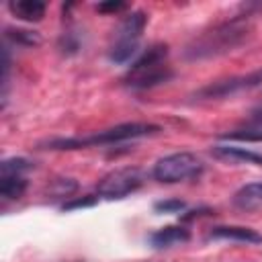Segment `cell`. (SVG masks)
I'll return each instance as SVG.
<instances>
[{
	"label": "cell",
	"instance_id": "obj_21",
	"mask_svg": "<svg viewBox=\"0 0 262 262\" xmlns=\"http://www.w3.org/2000/svg\"><path fill=\"white\" fill-rule=\"evenodd\" d=\"M129 4L127 2H119V0H106V2H100L96 4V10L102 12V14H119L123 10H127Z\"/></svg>",
	"mask_w": 262,
	"mask_h": 262
},
{
	"label": "cell",
	"instance_id": "obj_23",
	"mask_svg": "<svg viewBox=\"0 0 262 262\" xmlns=\"http://www.w3.org/2000/svg\"><path fill=\"white\" fill-rule=\"evenodd\" d=\"M207 213H211V211H209V209H194V211L184 213V215H182V221H188V219H194V217H199V215H207Z\"/></svg>",
	"mask_w": 262,
	"mask_h": 262
},
{
	"label": "cell",
	"instance_id": "obj_5",
	"mask_svg": "<svg viewBox=\"0 0 262 262\" xmlns=\"http://www.w3.org/2000/svg\"><path fill=\"white\" fill-rule=\"evenodd\" d=\"M201 172H203V162L190 151H176L164 156L151 168V176L158 182H168V184L196 178Z\"/></svg>",
	"mask_w": 262,
	"mask_h": 262
},
{
	"label": "cell",
	"instance_id": "obj_17",
	"mask_svg": "<svg viewBox=\"0 0 262 262\" xmlns=\"http://www.w3.org/2000/svg\"><path fill=\"white\" fill-rule=\"evenodd\" d=\"M221 139H231V141H262V129H235L229 133H223Z\"/></svg>",
	"mask_w": 262,
	"mask_h": 262
},
{
	"label": "cell",
	"instance_id": "obj_18",
	"mask_svg": "<svg viewBox=\"0 0 262 262\" xmlns=\"http://www.w3.org/2000/svg\"><path fill=\"white\" fill-rule=\"evenodd\" d=\"M57 47L61 49V53L72 55V53H76V51L80 49V37H78L74 31H66V33L59 37Z\"/></svg>",
	"mask_w": 262,
	"mask_h": 262
},
{
	"label": "cell",
	"instance_id": "obj_7",
	"mask_svg": "<svg viewBox=\"0 0 262 262\" xmlns=\"http://www.w3.org/2000/svg\"><path fill=\"white\" fill-rule=\"evenodd\" d=\"M143 184V174L139 168H119L111 174H106L98 186H96V194L102 199H123L131 192H135L139 186Z\"/></svg>",
	"mask_w": 262,
	"mask_h": 262
},
{
	"label": "cell",
	"instance_id": "obj_2",
	"mask_svg": "<svg viewBox=\"0 0 262 262\" xmlns=\"http://www.w3.org/2000/svg\"><path fill=\"white\" fill-rule=\"evenodd\" d=\"M162 127L156 123H121L108 129H102L94 135H86V137H68V139H49L39 143L41 149H80V147H88V145H113V143H123L129 139H139V137H149L160 133Z\"/></svg>",
	"mask_w": 262,
	"mask_h": 262
},
{
	"label": "cell",
	"instance_id": "obj_4",
	"mask_svg": "<svg viewBox=\"0 0 262 262\" xmlns=\"http://www.w3.org/2000/svg\"><path fill=\"white\" fill-rule=\"evenodd\" d=\"M145 25H147V14L143 10H133L121 18L119 27L115 29L113 43L108 49V59L113 63H127L135 55L139 37Z\"/></svg>",
	"mask_w": 262,
	"mask_h": 262
},
{
	"label": "cell",
	"instance_id": "obj_8",
	"mask_svg": "<svg viewBox=\"0 0 262 262\" xmlns=\"http://www.w3.org/2000/svg\"><path fill=\"white\" fill-rule=\"evenodd\" d=\"M209 235L215 239H231V242H242V244H262V233H258L252 227H242V225H219V227H213Z\"/></svg>",
	"mask_w": 262,
	"mask_h": 262
},
{
	"label": "cell",
	"instance_id": "obj_19",
	"mask_svg": "<svg viewBox=\"0 0 262 262\" xmlns=\"http://www.w3.org/2000/svg\"><path fill=\"white\" fill-rule=\"evenodd\" d=\"M186 209V203L182 199H164L154 203V211L158 213H180Z\"/></svg>",
	"mask_w": 262,
	"mask_h": 262
},
{
	"label": "cell",
	"instance_id": "obj_12",
	"mask_svg": "<svg viewBox=\"0 0 262 262\" xmlns=\"http://www.w3.org/2000/svg\"><path fill=\"white\" fill-rule=\"evenodd\" d=\"M231 203L242 211H254L262 209V182H250L244 184L239 190H235Z\"/></svg>",
	"mask_w": 262,
	"mask_h": 262
},
{
	"label": "cell",
	"instance_id": "obj_11",
	"mask_svg": "<svg viewBox=\"0 0 262 262\" xmlns=\"http://www.w3.org/2000/svg\"><path fill=\"white\" fill-rule=\"evenodd\" d=\"M190 237V231L182 225H168V227H162L158 231H154L149 235V244L154 248H170L174 244H184L188 242Z\"/></svg>",
	"mask_w": 262,
	"mask_h": 262
},
{
	"label": "cell",
	"instance_id": "obj_15",
	"mask_svg": "<svg viewBox=\"0 0 262 262\" xmlns=\"http://www.w3.org/2000/svg\"><path fill=\"white\" fill-rule=\"evenodd\" d=\"M78 190V182L74 178H55L49 188L47 194L51 199H72V194Z\"/></svg>",
	"mask_w": 262,
	"mask_h": 262
},
{
	"label": "cell",
	"instance_id": "obj_10",
	"mask_svg": "<svg viewBox=\"0 0 262 262\" xmlns=\"http://www.w3.org/2000/svg\"><path fill=\"white\" fill-rule=\"evenodd\" d=\"M8 10L20 18V20H27V23H39L43 16H45V10H47V4L43 0H12L8 4Z\"/></svg>",
	"mask_w": 262,
	"mask_h": 262
},
{
	"label": "cell",
	"instance_id": "obj_1",
	"mask_svg": "<svg viewBox=\"0 0 262 262\" xmlns=\"http://www.w3.org/2000/svg\"><path fill=\"white\" fill-rule=\"evenodd\" d=\"M252 31H254L252 14L250 12L235 14L231 18L203 31L194 39H190L182 51V57L186 61H201V59L225 55V53L242 47L252 37Z\"/></svg>",
	"mask_w": 262,
	"mask_h": 262
},
{
	"label": "cell",
	"instance_id": "obj_13",
	"mask_svg": "<svg viewBox=\"0 0 262 262\" xmlns=\"http://www.w3.org/2000/svg\"><path fill=\"white\" fill-rule=\"evenodd\" d=\"M27 190V180L23 176H2L0 178V196L14 201L20 199Z\"/></svg>",
	"mask_w": 262,
	"mask_h": 262
},
{
	"label": "cell",
	"instance_id": "obj_20",
	"mask_svg": "<svg viewBox=\"0 0 262 262\" xmlns=\"http://www.w3.org/2000/svg\"><path fill=\"white\" fill-rule=\"evenodd\" d=\"M96 201H98V196H94V194H84V196H80V199H70V201H66V203L61 205V209H63V211L84 209V207H92V205H96Z\"/></svg>",
	"mask_w": 262,
	"mask_h": 262
},
{
	"label": "cell",
	"instance_id": "obj_6",
	"mask_svg": "<svg viewBox=\"0 0 262 262\" xmlns=\"http://www.w3.org/2000/svg\"><path fill=\"white\" fill-rule=\"evenodd\" d=\"M258 86H262V68L254 70L250 74L215 80V82L199 88L192 96L199 98V100H217V98H227L231 94H237L242 90H252V88H258Z\"/></svg>",
	"mask_w": 262,
	"mask_h": 262
},
{
	"label": "cell",
	"instance_id": "obj_14",
	"mask_svg": "<svg viewBox=\"0 0 262 262\" xmlns=\"http://www.w3.org/2000/svg\"><path fill=\"white\" fill-rule=\"evenodd\" d=\"M4 37L14 43V45H23V47H35L41 43V37L35 33V31H27V29H14V27H8Z\"/></svg>",
	"mask_w": 262,
	"mask_h": 262
},
{
	"label": "cell",
	"instance_id": "obj_22",
	"mask_svg": "<svg viewBox=\"0 0 262 262\" xmlns=\"http://www.w3.org/2000/svg\"><path fill=\"white\" fill-rule=\"evenodd\" d=\"M250 123H252L254 127L262 129V106H258V108H254V111L250 113Z\"/></svg>",
	"mask_w": 262,
	"mask_h": 262
},
{
	"label": "cell",
	"instance_id": "obj_16",
	"mask_svg": "<svg viewBox=\"0 0 262 262\" xmlns=\"http://www.w3.org/2000/svg\"><path fill=\"white\" fill-rule=\"evenodd\" d=\"M31 168H33V162L27 158H6L0 164L2 176H23V172H27Z\"/></svg>",
	"mask_w": 262,
	"mask_h": 262
},
{
	"label": "cell",
	"instance_id": "obj_9",
	"mask_svg": "<svg viewBox=\"0 0 262 262\" xmlns=\"http://www.w3.org/2000/svg\"><path fill=\"white\" fill-rule=\"evenodd\" d=\"M211 154L225 162H244V164L262 166V154L246 149V147H237V145H215Z\"/></svg>",
	"mask_w": 262,
	"mask_h": 262
},
{
	"label": "cell",
	"instance_id": "obj_3",
	"mask_svg": "<svg viewBox=\"0 0 262 262\" xmlns=\"http://www.w3.org/2000/svg\"><path fill=\"white\" fill-rule=\"evenodd\" d=\"M166 59H168V47L164 43H156L147 47L143 55L137 57L127 70V74L123 76V84L133 90H145L168 82L174 76V72L166 63Z\"/></svg>",
	"mask_w": 262,
	"mask_h": 262
}]
</instances>
